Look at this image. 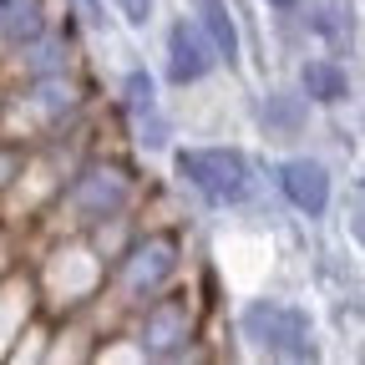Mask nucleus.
<instances>
[{"instance_id": "1", "label": "nucleus", "mask_w": 365, "mask_h": 365, "mask_svg": "<svg viewBox=\"0 0 365 365\" xmlns=\"http://www.w3.org/2000/svg\"><path fill=\"white\" fill-rule=\"evenodd\" d=\"M244 335L269 350V355H284V360H314V330H309V314L299 304L284 299H254L239 314Z\"/></svg>"}, {"instance_id": "2", "label": "nucleus", "mask_w": 365, "mask_h": 365, "mask_svg": "<svg viewBox=\"0 0 365 365\" xmlns=\"http://www.w3.org/2000/svg\"><path fill=\"white\" fill-rule=\"evenodd\" d=\"M178 173L218 208L249 198V163L234 148H182L178 153Z\"/></svg>"}, {"instance_id": "3", "label": "nucleus", "mask_w": 365, "mask_h": 365, "mask_svg": "<svg viewBox=\"0 0 365 365\" xmlns=\"http://www.w3.org/2000/svg\"><path fill=\"white\" fill-rule=\"evenodd\" d=\"M279 188H284V198L299 208V213H309V218H319L330 208V173L319 168L314 158H289V163H279Z\"/></svg>"}, {"instance_id": "4", "label": "nucleus", "mask_w": 365, "mask_h": 365, "mask_svg": "<svg viewBox=\"0 0 365 365\" xmlns=\"http://www.w3.org/2000/svg\"><path fill=\"white\" fill-rule=\"evenodd\" d=\"M213 56H218V46L208 41V31H198V26H188V21H178V26L168 31V76H173V81H198V76H208Z\"/></svg>"}, {"instance_id": "5", "label": "nucleus", "mask_w": 365, "mask_h": 365, "mask_svg": "<svg viewBox=\"0 0 365 365\" xmlns=\"http://www.w3.org/2000/svg\"><path fill=\"white\" fill-rule=\"evenodd\" d=\"M127 112H132V127H137V143H143V148H163L168 143V122L158 112L148 71H132L127 76Z\"/></svg>"}, {"instance_id": "6", "label": "nucleus", "mask_w": 365, "mask_h": 365, "mask_svg": "<svg viewBox=\"0 0 365 365\" xmlns=\"http://www.w3.org/2000/svg\"><path fill=\"white\" fill-rule=\"evenodd\" d=\"M76 203H81L86 218H107V213H117V208L127 203V182H122L112 168H107V173H86L81 188H76Z\"/></svg>"}, {"instance_id": "7", "label": "nucleus", "mask_w": 365, "mask_h": 365, "mask_svg": "<svg viewBox=\"0 0 365 365\" xmlns=\"http://www.w3.org/2000/svg\"><path fill=\"white\" fill-rule=\"evenodd\" d=\"M173 274V244L168 239H153L143 254L132 259V269H127V289L132 294H153L163 279Z\"/></svg>"}, {"instance_id": "8", "label": "nucleus", "mask_w": 365, "mask_h": 365, "mask_svg": "<svg viewBox=\"0 0 365 365\" xmlns=\"http://www.w3.org/2000/svg\"><path fill=\"white\" fill-rule=\"evenodd\" d=\"M178 340H188V309H182V304L153 309V314H148V330H143V345H148L153 355H168Z\"/></svg>"}, {"instance_id": "9", "label": "nucleus", "mask_w": 365, "mask_h": 365, "mask_svg": "<svg viewBox=\"0 0 365 365\" xmlns=\"http://www.w3.org/2000/svg\"><path fill=\"white\" fill-rule=\"evenodd\" d=\"M0 36L26 46L41 36V6L36 0H0Z\"/></svg>"}, {"instance_id": "10", "label": "nucleus", "mask_w": 365, "mask_h": 365, "mask_svg": "<svg viewBox=\"0 0 365 365\" xmlns=\"http://www.w3.org/2000/svg\"><path fill=\"white\" fill-rule=\"evenodd\" d=\"M198 21H203L208 41L218 46V56L234 61V56H239V31H234V21H228V6H223V0H198Z\"/></svg>"}, {"instance_id": "11", "label": "nucleus", "mask_w": 365, "mask_h": 365, "mask_svg": "<svg viewBox=\"0 0 365 365\" xmlns=\"http://www.w3.org/2000/svg\"><path fill=\"white\" fill-rule=\"evenodd\" d=\"M299 81H304V91H309V102H340L345 91H350V81H345V71H340L335 61H309V66L299 71Z\"/></svg>"}, {"instance_id": "12", "label": "nucleus", "mask_w": 365, "mask_h": 365, "mask_svg": "<svg viewBox=\"0 0 365 365\" xmlns=\"http://www.w3.org/2000/svg\"><path fill=\"white\" fill-rule=\"evenodd\" d=\"M309 26L325 36V41H335V46H350V11L340 6V0H325V6H314V16H309Z\"/></svg>"}, {"instance_id": "13", "label": "nucleus", "mask_w": 365, "mask_h": 365, "mask_svg": "<svg viewBox=\"0 0 365 365\" xmlns=\"http://www.w3.org/2000/svg\"><path fill=\"white\" fill-rule=\"evenodd\" d=\"M350 234L365 244V178H360V188H355V203H350Z\"/></svg>"}, {"instance_id": "14", "label": "nucleus", "mask_w": 365, "mask_h": 365, "mask_svg": "<svg viewBox=\"0 0 365 365\" xmlns=\"http://www.w3.org/2000/svg\"><path fill=\"white\" fill-rule=\"evenodd\" d=\"M117 6H122L127 26H148V16H153V0H117Z\"/></svg>"}, {"instance_id": "15", "label": "nucleus", "mask_w": 365, "mask_h": 365, "mask_svg": "<svg viewBox=\"0 0 365 365\" xmlns=\"http://www.w3.org/2000/svg\"><path fill=\"white\" fill-rule=\"evenodd\" d=\"M269 117L289 127V122H294V107H284V97H269Z\"/></svg>"}, {"instance_id": "16", "label": "nucleus", "mask_w": 365, "mask_h": 365, "mask_svg": "<svg viewBox=\"0 0 365 365\" xmlns=\"http://www.w3.org/2000/svg\"><path fill=\"white\" fill-rule=\"evenodd\" d=\"M269 6H294V0H269Z\"/></svg>"}]
</instances>
